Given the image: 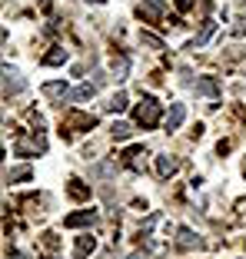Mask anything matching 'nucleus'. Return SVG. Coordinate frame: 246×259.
Instances as JSON below:
<instances>
[{
	"instance_id": "obj_12",
	"label": "nucleus",
	"mask_w": 246,
	"mask_h": 259,
	"mask_svg": "<svg viewBox=\"0 0 246 259\" xmlns=\"http://www.w3.org/2000/svg\"><path fill=\"white\" fill-rule=\"evenodd\" d=\"M93 246H97V239H93L90 233H87V236H80V239H77V259L90 256V252H93Z\"/></svg>"
},
{
	"instance_id": "obj_18",
	"label": "nucleus",
	"mask_w": 246,
	"mask_h": 259,
	"mask_svg": "<svg viewBox=\"0 0 246 259\" xmlns=\"http://www.w3.org/2000/svg\"><path fill=\"white\" fill-rule=\"evenodd\" d=\"M107 110H110V113H123V110H127V97H123V93H116V97L107 103Z\"/></svg>"
},
{
	"instance_id": "obj_8",
	"label": "nucleus",
	"mask_w": 246,
	"mask_h": 259,
	"mask_svg": "<svg viewBox=\"0 0 246 259\" xmlns=\"http://www.w3.org/2000/svg\"><path fill=\"white\" fill-rule=\"evenodd\" d=\"M193 90L203 93V97H216V93H220V83H216L213 76H203V80H196V83H193Z\"/></svg>"
},
{
	"instance_id": "obj_10",
	"label": "nucleus",
	"mask_w": 246,
	"mask_h": 259,
	"mask_svg": "<svg viewBox=\"0 0 246 259\" xmlns=\"http://www.w3.org/2000/svg\"><path fill=\"white\" fill-rule=\"evenodd\" d=\"M160 14H163V0H143V4H140V17H150V20H156Z\"/></svg>"
},
{
	"instance_id": "obj_11",
	"label": "nucleus",
	"mask_w": 246,
	"mask_h": 259,
	"mask_svg": "<svg viewBox=\"0 0 246 259\" xmlns=\"http://www.w3.org/2000/svg\"><path fill=\"white\" fill-rule=\"evenodd\" d=\"M143 156H146V153L140 150V146H133V150L123 153V160H127V166H130V169H143Z\"/></svg>"
},
{
	"instance_id": "obj_14",
	"label": "nucleus",
	"mask_w": 246,
	"mask_h": 259,
	"mask_svg": "<svg viewBox=\"0 0 246 259\" xmlns=\"http://www.w3.org/2000/svg\"><path fill=\"white\" fill-rule=\"evenodd\" d=\"M30 166H14V169H7V183H23V180H30Z\"/></svg>"
},
{
	"instance_id": "obj_7",
	"label": "nucleus",
	"mask_w": 246,
	"mask_h": 259,
	"mask_svg": "<svg viewBox=\"0 0 246 259\" xmlns=\"http://www.w3.org/2000/svg\"><path fill=\"white\" fill-rule=\"evenodd\" d=\"M196 243H200V236H196L193 229H186V226L177 229V246H180V249H193Z\"/></svg>"
},
{
	"instance_id": "obj_19",
	"label": "nucleus",
	"mask_w": 246,
	"mask_h": 259,
	"mask_svg": "<svg viewBox=\"0 0 246 259\" xmlns=\"http://www.w3.org/2000/svg\"><path fill=\"white\" fill-rule=\"evenodd\" d=\"M63 60H67V50H54V54H47V57H44L47 67H57V63H63Z\"/></svg>"
},
{
	"instance_id": "obj_1",
	"label": "nucleus",
	"mask_w": 246,
	"mask_h": 259,
	"mask_svg": "<svg viewBox=\"0 0 246 259\" xmlns=\"http://www.w3.org/2000/svg\"><path fill=\"white\" fill-rule=\"evenodd\" d=\"M160 116H163V113H160V103H156L153 97H143V103L133 110V120H137L143 130L156 126V123H160Z\"/></svg>"
},
{
	"instance_id": "obj_17",
	"label": "nucleus",
	"mask_w": 246,
	"mask_h": 259,
	"mask_svg": "<svg viewBox=\"0 0 246 259\" xmlns=\"http://www.w3.org/2000/svg\"><path fill=\"white\" fill-rule=\"evenodd\" d=\"M110 133H113V140H130V123H113V130H110Z\"/></svg>"
},
{
	"instance_id": "obj_6",
	"label": "nucleus",
	"mask_w": 246,
	"mask_h": 259,
	"mask_svg": "<svg viewBox=\"0 0 246 259\" xmlns=\"http://www.w3.org/2000/svg\"><path fill=\"white\" fill-rule=\"evenodd\" d=\"M44 93L50 100H67V97H73V93H70V87L63 83V80H50V83H44Z\"/></svg>"
},
{
	"instance_id": "obj_2",
	"label": "nucleus",
	"mask_w": 246,
	"mask_h": 259,
	"mask_svg": "<svg viewBox=\"0 0 246 259\" xmlns=\"http://www.w3.org/2000/svg\"><path fill=\"white\" fill-rule=\"evenodd\" d=\"M17 156H33V153H44L47 150V140L44 137H30V140H17Z\"/></svg>"
},
{
	"instance_id": "obj_4",
	"label": "nucleus",
	"mask_w": 246,
	"mask_h": 259,
	"mask_svg": "<svg viewBox=\"0 0 246 259\" xmlns=\"http://www.w3.org/2000/svg\"><path fill=\"white\" fill-rule=\"evenodd\" d=\"M93 223H97V209H80V213L67 216V220H63V226H67V229H77V226H93Z\"/></svg>"
},
{
	"instance_id": "obj_21",
	"label": "nucleus",
	"mask_w": 246,
	"mask_h": 259,
	"mask_svg": "<svg viewBox=\"0 0 246 259\" xmlns=\"http://www.w3.org/2000/svg\"><path fill=\"white\" fill-rule=\"evenodd\" d=\"M173 4H177V10H190L193 7V0H173Z\"/></svg>"
},
{
	"instance_id": "obj_15",
	"label": "nucleus",
	"mask_w": 246,
	"mask_h": 259,
	"mask_svg": "<svg viewBox=\"0 0 246 259\" xmlns=\"http://www.w3.org/2000/svg\"><path fill=\"white\" fill-rule=\"evenodd\" d=\"M213 30H216V23H213V20H207V23H203V30L196 33V40H193V47H203L210 37H213Z\"/></svg>"
},
{
	"instance_id": "obj_16",
	"label": "nucleus",
	"mask_w": 246,
	"mask_h": 259,
	"mask_svg": "<svg viewBox=\"0 0 246 259\" xmlns=\"http://www.w3.org/2000/svg\"><path fill=\"white\" fill-rule=\"evenodd\" d=\"M70 196L73 199H90V190H87L80 180H70Z\"/></svg>"
},
{
	"instance_id": "obj_13",
	"label": "nucleus",
	"mask_w": 246,
	"mask_h": 259,
	"mask_svg": "<svg viewBox=\"0 0 246 259\" xmlns=\"http://www.w3.org/2000/svg\"><path fill=\"white\" fill-rule=\"evenodd\" d=\"M93 93H97V83H80L77 90H73V97H70V100L84 103V100H93Z\"/></svg>"
},
{
	"instance_id": "obj_20",
	"label": "nucleus",
	"mask_w": 246,
	"mask_h": 259,
	"mask_svg": "<svg viewBox=\"0 0 246 259\" xmlns=\"http://www.w3.org/2000/svg\"><path fill=\"white\" fill-rule=\"evenodd\" d=\"M140 40H143L146 47H153V50H163V40L153 37V33H146V30H143V33H140Z\"/></svg>"
},
{
	"instance_id": "obj_3",
	"label": "nucleus",
	"mask_w": 246,
	"mask_h": 259,
	"mask_svg": "<svg viewBox=\"0 0 246 259\" xmlns=\"http://www.w3.org/2000/svg\"><path fill=\"white\" fill-rule=\"evenodd\" d=\"M23 87H27V83H23V76L7 63V67H4V97H10V93H20Z\"/></svg>"
},
{
	"instance_id": "obj_9",
	"label": "nucleus",
	"mask_w": 246,
	"mask_h": 259,
	"mask_svg": "<svg viewBox=\"0 0 246 259\" xmlns=\"http://www.w3.org/2000/svg\"><path fill=\"white\" fill-rule=\"evenodd\" d=\"M177 166H180V163L173 160V156H160V160H156V173H160V180H170V176L177 173Z\"/></svg>"
},
{
	"instance_id": "obj_5",
	"label": "nucleus",
	"mask_w": 246,
	"mask_h": 259,
	"mask_svg": "<svg viewBox=\"0 0 246 259\" xmlns=\"http://www.w3.org/2000/svg\"><path fill=\"white\" fill-rule=\"evenodd\" d=\"M183 120H186V107H183V103H173L170 113H167V133L180 130V126H183Z\"/></svg>"
},
{
	"instance_id": "obj_22",
	"label": "nucleus",
	"mask_w": 246,
	"mask_h": 259,
	"mask_svg": "<svg viewBox=\"0 0 246 259\" xmlns=\"http://www.w3.org/2000/svg\"><path fill=\"white\" fill-rule=\"evenodd\" d=\"M87 4H103V0H87Z\"/></svg>"
}]
</instances>
